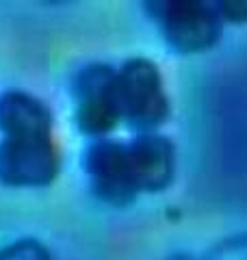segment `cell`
I'll list each match as a JSON object with an SVG mask.
<instances>
[{
  "label": "cell",
  "instance_id": "obj_11",
  "mask_svg": "<svg viewBox=\"0 0 247 260\" xmlns=\"http://www.w3.org/2000/svg\"><path fill=\"white\" fill-rule=\"evenodd\" d=\"M169 260H195L191 256H176V258H169Z\"/></svg>",
  "mask_w": 247,
  "mask_h": 260
},
{
  "label": "cell",
  "instance_id": "obj_10",
  "mask_svg": "<svg viewBox=\"0 0 247 260\" xmlns=\"http://www.w3.org/2000/svg\"><path fill=\"white\" fill-rule=\"evenodd\" d=\"M215 7H217L219 18L234 24L247 22V0H226V3H217Z\"/></svg>",
  "mask_w": 247,
  "mask_h": 260
},
{
  "label": "cell",
  "instance_id": "obj_6",
  "mask_svg": "<svg viewBox=\"0 0 247 260\" xmlns=\"http://www.w3.org/2000/svg\"><path fill=\"white\" fill-rule=\"evenodd\" d=\"M137 191H163L174 178V145L167 137L145 133L126 145Z\"/></svg>",
  "mask_w": 247,
  "mask_h": 260
},
{
  "label": "cell",
  "instance_id": "obj_2",
  "mask_svg": "<svg viewBox=\"0 0 247 260\" xmlns=\"http://www.w3.org/2000/svg\"><path fill=\"white\" fill-rule=\"evenodd\" d=\"M145 9L159 22L165 42L176 52H204L221 37V18L215 5L200 0H159L147 3Z\"/></svg>",
  "mask_w": 247,
  "mask_h": 260
},
{
  "label": "cell",
  "instance_id": "obj_1",
  "mask_svg": "<svg viewBox=\"0 0 247 260\" xmlns=\"http://www.w3.org/2000/svg\"><path fill=\"white\" fill-rule=\"evenodd\" d=\"M115 104L123 117L141 135L154 133L169 113L159 68L150 59H130L115 76Z\"/></svg>",
  "mask_w": 247,
  "mask_h": 260
},
{
  "label": "cell",
  "instance_id": "obj_5",
  "mask_svg": "<svg viewBox=\"0 0 247 260\" xmlns=\"http://www.w3.org/2000/svg\"><path fill=\"white\" fill-rule=\"evenodd\" d=\"M85 169L94 193L106 204L126 206L137 198V186L130 174L126 145L117 141H96L85 154Z\"/></svg>",
  "mask_w": 247,
  "mask_h": 260
},
{
  "label": "cell",
  "instance_id": "obj_7",
  "mask_svg": "<svg viewBox=\"0 0 247 260\" xmlns=\"http://www.w3.org/2000/svg\"><path fill=\"white\" fill-rule=\"evenodd\" d=\"M0 130L5 137H52V115L39 98L26 91L0 93Z\"/></svg>",
  "mask_w": 247,
  "mask_h": 260
},
{
  "label": "cell",
  "instance_id": "obj_3",
  "mask_svg": "<svg viewBox=\"0 0 247 260\" xmlns=\"http://www.w3.org/2000/svg\"><path fill=\"white\" fill-rule=\"evenodd\" d=\"M115 76L106 63H91L82 68L72 83L74 102H76V126L85 135L102 137L115 128L119 111L115 104Z\"/></svg>",
  "mask_w": 247,
  "mask_h": 260
},
{
  "label": "cell",
  "instance_id": "obj_9",
  "mask_svg": "<svg viewBox=\"0 0 247 260\" xmlns=\"http://www.w3.org/2000/svg\"><path fill=\"white\" fill-rule=\"evenodd\" d=\"M204 260H247V234H234L217 243Z\"/></svg>",
  "mask_w": 247,
  "mask_h": 260
},
{
  "label": "cell",
  "instance_id": "obj_8",
  "mask_svg": "<svg viewBox=\"0 0 247 260\" xmlns=\"http://www.w3.org/2000/svg\"><path fill=\"white\" fill-rule=\"evenodd\" d=\"M0 260H52V258L50 251L41 243L33 239H22L0 249Z\"/></svg>",
  "mask_w": 247,
  "mask_h": 260
},
{
  "label": "cell",
  "instance_id": "obj_4",
  "mask_svg": "<svg viewBox=\"0 0 247 260\" xmlns=\"http://www.w3.org/2000/svg\"><path fill=\"white\" fill-rule=\"evenodd\" d=\"M59 174L52 137H5L0 141V182L7 186H46Z\"/></svg>",
  "mask_w": 247,
  "mask_h": 260
}]
</instances>
